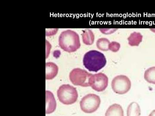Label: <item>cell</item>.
Returning a JSON list of instances; mask_svg holds the SVG:
<instances>
[{
  "instance_id": "5",
  "label": "cell",
  "mask_w": 155,
  "mask_h": 116,
  "mask_svg": "<svg viewBox=\"0 0 155 116\" xmlns=\"http://www.w3.org/2000/svg\"><path fill=\"white\" fill-rule=\"evenodd\" d=\"M92 74L85 71L76 68L73 69L69 74V79L72 84L82 87L89 86V80Z\"/></svg>"
},
{
  "instance_id": "17",
  "label": "cell",
  "mask_w": 155,
  "mask_h": 116,
  "mask_svg": "<svg viewBox=\"0 0 155 116\" xmlns=\"http://www.w3.org/2000/svg\"><path fill=\"white\" fill-rule=\"evenodd\" d=\"M149 116H155V110L152 111V112L150 114Z\"/></svg>"
},
{
  "instance_id": "1",
  "label": "cell",
  "mask_w": 155,
  "mask_h": 116,
  "mask_svg": "<svg viewBox=\"0 0 155 116\" xmlns=\"http://www.w3.org/2000/svg\"><path fill=\"white\" fill-rule=\"evenodd\" d=\"M83 62L84 66L89 71L97 72L105 66L107 60L102 53L92 50L84 54Z\"/></svg>"
},
{
  "instance_id": "3",
  "label": "cell",
  "mask_w": 155,
  "mask_h": 116,
  "mask_svg": "<svg viewBox=\"0 0 155 116\" xmlns=\"http://www.w3.org/2000/svg\"><path fill=\"white\" fill-rule=\"evenodd\" d=\"M59 101L66 105L75 103L78 98V93L76 88L69 84H64L59 87L57 92Z\"/></svg>"
},
{
  "instance_id": "11",
  "label": "cell",
  "mask_w": 155,
  "mask_h": 116,
  "mask_svg": "<svg viewBox=\"0 0 155 116\" xmlns=\"http://www.w3.org/2000/svg\"><path fill=\"white\" fill-rule=\"evenodd\" d=\"M142 35L139 32H134L130 34L127 38L128 44L130 46H138L142 41Z\"/></svg>"
},
{
  "instance_id": "16",
  "label": "cell",
  "mask_w": 155,
  "mask_h": 116,
  "mask_svg": "<svg viewBox=\"0 0 155 116\" xmlns=\"http://www.w3.org/2000/svg\"><path fill=\"white\" fill-rule=\"evenodd\" d=\"M120 44L117 42H112L109 45V50L113 52H117L120 49Z\"/></svg>"
},
{
  "instance_id": "4",
  "label": "cell",
  "mask_w": 155,
  "mask_h": 116,
  "mask_svg": "<svg viewBox=\"0 0 155 116\" xmlns=\"http://www.w3.org/2000/svg\"><path fill=\"white\" fill-rule=\"evenodd\" d=\"M101 102V98L98 95L94 94H87L80 101L81 109L85 113H93L99 108Z\"/></svg>"
},
{
  "instance_id": "12",
  "label": "cell",
  "mask_w": 155,
  "mask_h": 116,
  "mask_svg": "<svg viewBox=\"0 0 155 116\" xmlns=\"http://www.w3.org/2000/svg\"><path fill=\"white\" fill-rule=\"evenodd\" d=\"M82 37L84 43L87 45H91L94 42V34L90 29H86L83 31Z\"/></svg>"
},
{
  "instance_id": "9",
  "label": "cell",
  "mask_w": 155,
  "mask_h": 116,
  "mask_svg": "<svg viewBox=\"0 0 155 116\" xmlns=\"http://www.w3.org/2000/svg\"><path fill=\"white\" fill-rule=\"evenodd\" d=\"M58 67L54 63L49 62L46 63V79L52 80L58 75Z\"/></svg>"
},
{
  "instance_id": "10",
  "label": "cell",
  "mask_w": 155,
  "mask_h": 116,
  "mask_svg": "<svg viewBox=\"0 0 155 116\" xmlns=\"http://www.w3.org/2000/svg\"><path fill=\"white\" fill-rule=\"evenodd\" d=\"M105 116H124V111L120 105L114 104L109 107Z\"/></svg>"
},
{
  "instance_id": "15",
  "label": "cell",
  "mask_w": 155,
  "mask_h": 116,
  "mask_svg": "<svg viewBox=\"0 0 155 116\" xmlns=\"http://www.w3.org/2000/svg\"><path fill=\"white\" fill-rule=\"evenodd\" d=\"M110 43V40L108 39L101 38L97 40L96 45L98 49L104 51H107L109 50V45Z\"/></svg>"
},
{
  "instance_id": "8",
  "label": "cell",
  "mask_w": 155,
  "mask_h": 116,
  "mask_svg": "<svg viewBox=\"0 0 155 116\" xmlns=\"http://www.w3.org/2000/svg\"><path fill=\"white\" fill-rule=\"evenodd\" d=\"M57 103L54 95L49 91H46V113H52L55 110Z\"/></svg>"
},
{
  "instance_id": "2",
  "label": "cell",
  "mask_w": 155,
  "mask_h": 116,
  "mask_svg": "<svg viewBox=\"0 0 155 116\" xmlns=\"http://www.w3.org/2000/svg\"><path fill=\"white\" fill-rule=\"evenodd\" d=\"M59 44L61 48L65 51L74 52L80 47L79 35L73 31H64L59 37Z\"/></svg>"
},
{
  "instance_id": "13",
  "label": "cell",
  "mask_w": 155,
  "mask_h": 116,
  "mask_svg": "<svg viewBox=\"0 0 155 116\" xmlns=\"http://www.w3.org/2000/svg\"><path fill=\"white\" fill-rule=\"evenodd\" d=\"M140 107L137 102H133L128 106L127 109V116H140Z\"/></svg>"
},
{
  "instance_id": "14",
  "label": "cell",
  "mask_w": 155,
  "mask_h": 116,
  "mask_svg": "<svg viewBox=\"0 0 155 116\" xmlns=\"http://www.w3.org/2000/svg\"><path fill=\"white\" fill-rule=\"evenodd\" d=\"M144 77L147 82L155 84V67L147 69L145 72Z\"/></svg>"
},
{
  "instance_id": "7",
  "label": "cell",
  "mask_w": 155,
  "mask_h": 116,
  "mask_svg": "<svg viewBox=\"0 0 155 116\" xmlns=\"http://www.w3.org/2000/svg\"><path fill=\"white\" fill-rule=\"evenodd\" d=\"M108 85L107 76L102 73L92 75L89 80V85L93 89L98 92L105 90Z\"/></svg>"
},
{
  "instance_id": "6",
  "label": "cell",
  "mask_w": 155,
  "mask_h": 116,
  "mask_svg": "<svg viewBox=\"0 0 155 116\" xmlns=\"http://www.w3.org/2000/svg\"><path fill=\"white\" fill-rule=\"evenodd\" d=\"M130 79L125 75H121L114 77L112 81L111 86L113 91L120 95L127 93L131 88Z\"/></svg>"
}]
</instances>
